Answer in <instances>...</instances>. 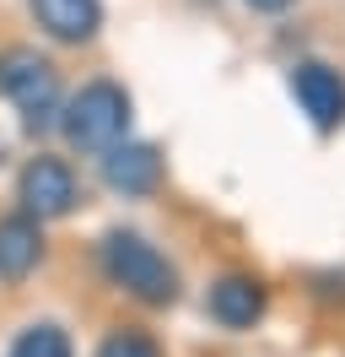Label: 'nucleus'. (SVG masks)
I'll use <instances>...</instances> for the list:
<instances>
[{"label": "nucleus", "mask_w": 345, "mask_h": 357, "mask_svg": "<svg viewBox=\"0 0 345 357\" xmlns=\"http://www.w3.org/2000/svg\"><path fill=\"white\" fill-rule=\"evenodd\" d=\"M6 357H76V347H70L65 325H54V319H38V325L17 331V341H11V352H6Z\"/></svg>", "instance_id": "9d476101"}, {"label": "nucleus", "mask_w": 345, "mask_h": 357, "mask_svg": "<svg viewBox=\"0 0 345 357\" xmlns=\"http://www.w3.org/2000/svg\"><path fill=\"white\" fill-rule=\"evenodd\" d=\"M38 260H43V222H33L27 211L0 217V282H22Z\"/></svg>", "instance_id": "1a4fd4ad"}, {"label": "nucleus", "mask_w": 345, "mask_h": 357, "mask_svg": "<svg viewBox=\"0 0 345 357\" xmlns=\"http://www.w3.org/2000/svg\"><path fill=\"white\" fill-rule=\"evenodd\" d=\"M97 266H103V276L113 282V287L129 292V298L146 303V309H168V303H178V271H172V260L151 244V238L129 233V227L103 233Z\"/></svg>", "instance_id": "f257e3e1"}, {"label": "nucleus", "mask_w": 345, "mask_h": 357, "mask_svg": "<svg viewBox=\"0 0 345 357\" xmlns=\"http://www.w3.org/2000/svg\"><path fill=\"white\" fill-rule=\"evenodd\" d=\"M291 98H297V109L307 114V125L313 130H340L345 125V76L335 66H323V60H297L291 66Z\"/></svg>", "instance_id": "39448f33"}, {"label": "nucleus", "mask_w": 345, "mask_h": 357, "mask_svg": "<svg viewBox=\"0 0 345 357\" xmlns=\"http://www.w3.org/2000/svg\"><path fill=\"white\" fill-rule=\"evenodd\" d=\"M27 6L54 44H86L103 27V0H27Z\"/></svg>", "instance_id": "6e6552de"}, {"label": "nucleus", "mask_w": 345, "mask_h": 357, "mask_svg": "<svg viewBox=\"0 0 345 357\" xmlns=\"http://www.w3.org/2000/svg\"><path fill=\"white\" fill-rule=\"evenodd\" d=\"M103 184L113 195H151L162 184V152L151 141H119L103 152Z\"/></svg>", "instance_id": "0eeeda50"}, {"label": "nucleus", "mask_w": 345, "mask_h": 357, "mask_svg": "<svg viewBox=\"0 0 345 357\" xmlns=\"http://www.w3.org/2000/svg\"><path fill=\"white\" fill-rule=\"evenodd\" d=\"M0 98H11L22 125L38 130L60 114V76L38 49H6L0 54Z\"/></svg>", "instance_id": "7ed1b4c3"}, {"label": "nucleus", "mask_w": 345, "mask_h": 357, "mask_svg": "<svg viewBox=\"0 0 345 357\" xmlns=\"http://www.w3.org/2000/svg\"><path fill=\"white\" fill-rule=\"evenodd\" d=\"M129 114H135L129 92L119 87V82L97 76V82H86V87L60 109V130H65V141H70L76 152L103 157L108 146H119L129 135Z\"/></svg>", "instance_id": "f03ea898"}, {"label": "nucleus", "mask_w": 345, "mask_h": 357, "mask_svg": "<svg viewBox=\"0 0 345 357\" xmlns=\"http://www.w3.org/2000/svg\"><path fill=\"white\" fill-rule=\"evenodd\" d=\"M243 6H248V11H259V17H275V11H286L291 0H243Z\"/></svg>", "instance_id": "f8f14e48"}, {"label": "nucleus", "mask_w": 345, "mask_h": 357, "mask_svg": "<svg viewBox=\"0 0 345 357\" xmlns=\"http://www.w3.org/2000/svg\"><path fill=\"white\" fill-rule=\"evenodd\" d=\"M264 303H270V287L259 276H248V271H227L205 292V309H211V319L221 331H254L264 319Z\"/></svg>", "instance_id": "423d86ee"}, {"label": "nucleus", "mask_w": 345, "mask_h": 357, "mask_svg": "<svg viewBox=\"0 0 345 357\" xmlns=\"http://www.w3.org/2000/svg\"><path fill=\"white\" fill-rule=\"evenodd\" d=\"M17 201H22V211H27L33 222H54V217H70V211H76L81 184H76V174H70L65 157H43L38 152L17 178Z\"/></svg>", "instance_id": "20e7f679"}, {"label": "nucleus", "mask_w": 345, "mask_h": 357, "mask_svg": "<svg viewBox=\"0 0 345 357\" xmlns=\"http://www.w3.org/2000/svg\"><path fill=\"white\" fill-rule=\"evenodd\" d=\"M97 357H168V352H162V341H157L151 331H141V325H119V331L103 335Z\"/></svg>", "instance_id": "9b49d317"}]
</instances>
